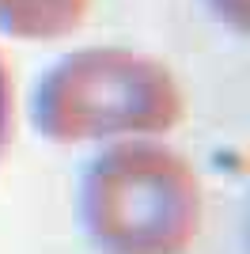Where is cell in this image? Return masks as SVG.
Returning a JSON list of instances; mask_svg holds the SVG:
<instances>
[{"instance_id": "cell-1", "label": "cell", "mask_w": 250, "mask_h": 254, "mask_svg": "<svg viewBox=\"0 0 250 254\" xmlns=\"http://www.w3.org/2000/svg\"><path fill=\"white\" fill-rule=\"evenodd\" d=\"M186 99L163 61L125 46H83L57 57L31 87V126L53 144L159 137Z\"/></svg>"}, {"instance_id": "cell-2", "label": "cell", "mask_w": 250, "mask_h": 254, "mask_svg": "<svg viewBox=\"0 0 250 254\" xmlns=\"http://www.w3.org/2000/svg\"><path fill=\"white\" fill-rule=\"evenodd\" d=\"M201 212L193 163L148 137L99 152L76 186V216L99 254H186Z\"/></svg>"}, {"instance_id": "cell-3", "label": "cell", "mask_w": 250, "mask_h": 254, "mask_svg": "<svg viewBox=\"0 0 250 254\" xmlns=\"http://www.w3.org/2000/svg\"><path fill=\"white\" fill-rule=\"evenodd\" d=\"M91 0H0V31L19 42H57L83 23Z\"/></svg>"}, {"instance_id": "cell-4", "label": "cell", "mask_w": 250, "mask_h": 254, "mask_svg": "<svg viewBox=\"0 0 250 254\" xmlns=\"http://www.w3.org/2000/svg\"><path fill=\"white\" fill-rule=\"evenodd\" d=\"M201 4L220 27H228L239 38H250V0H201Z\"/></svg>"}, {"instance_id": "cell-5", "label": "cell", "mask_w": 250, "mask_h": 254, "mask_svg": "<svg viewBox=\"0 0 250 254\" xmlns=\"http://www.w3.org/2000/svg\"><path fill=\"white\" fill-rule=\"evenodd\" d=\"M8 137H11V87H8L4 61H0V156L8 148Z\"/></svg>"}]
</instances>
